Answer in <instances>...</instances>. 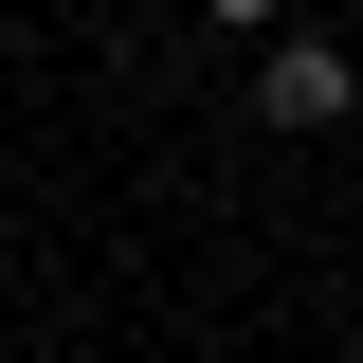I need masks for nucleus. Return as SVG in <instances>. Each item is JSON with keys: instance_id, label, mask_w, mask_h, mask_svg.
<instances>
[{"instance_id": "obj_1", "label": "nucleus", "mask_w": 363, "mask_h": 363, "mask_svg": "<svg viewBox=\"0 0 363 363\" xmlns=\"http://www.w3.org/2000/svg\"><path fill=\"white\" fill-rule=\"evenodd\" d=\"M345 91H363V73H345L327 37H272V55H255V109H272V128H345Z\"/></svg>"}, {"instance_id": "obj_2", "label": "nucleus", "mask_w": 363, "mask_h": 363, "mask_svg": "<svg viewBox=\"0 0 363 363\" xmlns=\"http://www.w3.org/2000/svg\"><path fill=\"white\" fill-rule=\"evenodd\" d=\"M200 18H236V37H255V18H272V0H200Z\"/></svg>"}]
</instances>
